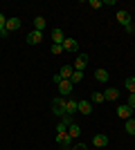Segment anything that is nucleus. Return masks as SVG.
Returning <instances> with one entry per match:
<instances>
[{"mask_svg":"<svg viewBox=\"0 0 135 150\" xmlns=\"http://www.w3.org/2000/svg\"><path fill=\"white\" fill-rule=\"evenodd\" d=\"M52 112L56 114V117L68 114V112H65V99H63V96H54V99H52Z\"/></svg>","mask_w":135,"mask_h":150,"instance_id":"nucleus-1","label":"nucleus"},{"mask_svg":"<svg viewBox=\"0 0 135 150\" xmlns=\"http://www.w3.org/2000/svg\"><path fill=\"white\" fill-rule=\"evenodd\" d=\"M56 144L61 146V148L70 150V146H72V137L68 134V132H61V134H56Z\"/></svg>","mask_w":135,"mask_h":150,"instance_id":"nucleus-2","label":"nucleus"},{"mask_svg":"<svg viewBox=\"0 0 135 150\" xmlns=\"http://www.w3.org/2000/svg\"><path fill=\"white\" fill-rule=\"evenodd\" d=\"M56 88H59V94H61V96H70V94H72V88H74V85H72L70 81H61Z\"/></svg>","mask_w":135,"mask_h":150,"instance_id":"nucleus-3","label":"nucleus"},{"mask_svg":"<svg viewBox=\"0 0 135 150\" xmlns=\"http://www.w3.org/2000/svg\"><path fill=\"white\" fill-rule=\"evenodd\" d=\"M131 114H133V108H129V105H126V103L117 108V117H119V119L129 121V119H131Z\"/></svg>","mask_w":135,"mask_h":150,"instance_id":"nucleus-4","label":"nucleus"},{"mask_svg":"<svg viewBox=\"0 0 135 150\" xmlns=\"http://www.w3.org/2000/svg\"><path fill=\"white\" fill-rule=\"evenodd\" d=\"M41 40H43V31H36V29H32L29 34H27V43H29V45H39Z\"/></svg>","mask_w":135,"mask_h":150,"instance_id":"nucleus-5","label":"nucleus"},{"mask_svg":"<svg viewBox=\"0 0 135 150\" xmlns=\"http://www.w3.org/2000/svg\"><path fill=\"white\" fill-rule=\"evenodd\" d=\"M77 112L79 114H90L92 112V103L90 101H77Z\"/></svg>","mask_w":135,"mask_h":150,"instance_id":"nucleus-6","label":"nucleus"},{"mask_svg":"<svg viewBox=\"0 0 135 150\" xmlns=\"http://www.w3.org/2000/svg\"><path fill=\"white\" fill-rule=\"evenodd\" d=\"M86 65H88V56H86V54H79V56H77V61H74V65H72V67L77 69V72H84V69H86Z\"/></svg>","mask_w":135,"mask_h":150,"instance_id":"nucleus-7","label":"nucleus"},{"mask_svg":"<svg viewBox=\"0 0 135 150\" xmlns=\"http://www.w3.org/2000/svg\"><path fill=\"white\" fill-rule=\"evenodd\" d=\"M72 74H74V67H72V65H63V67L59 69V76H61L63 81H70Z\"/></svg>","mask_w":135,"mask_h":150,"instance_id":"nucleus-8","label":"nucleus"},{"mask_svg":"<svg viewBox=\"0 0 135 150\" xmlns=\"http://www.w3.org/2000/svg\"><path fill=\"white\" fill-rule=\"evenodd\" d=\"M65 40V34H63V29H52V45H61Z\"/></svg>","mask_w":135,"mask_h":150,"instance_id":"nucleus-9","label":"nucleus"},{"mask_svg":"<svg viewBox=\"0 0 135 150\" xmlns=\"http://www.w3.org/2000/svg\"><path fill=\"white\" fill-rule=\"evenodd\" d=\"M20 25H23V20H20L18 16L7 18V31H16V29H20Z\"/></svg>","mask_w":135,"mask_h":150,"instance_id":"nucleus-10","label":"nucleus"},{"mask_svg":"<svg viewBox=\"0 0 135 150\" xmlns=\"http://www.w3.org/2000/svg\"><path fill=\"white\" fill-rule=\"evenodd\" d=\"M61 45H63V50H65V52H77V50H79V43L74 40V38H65Z\"/></svg>","mask_w":135,"mask_h":150,"instance_id":"nucleus-11","label":"nucleus"},{"mask_svg":"<svg viewBox=\"0 0 135 150\" xmlns=\"http://www.w3.org/2000/svg\"><path fill=\"white\" fill-rule=\"evenodd\" d=\"M117 20H119L124 27L129 25V23H133V20H131V13L126 11V9H119V11H117Z\"/></svg>","mask_w":135,"mask_h":150,"instance_id":"nucleus-12","label":"nucleus"},{"mask_svg":"<svg viewBox=\"0 0 135 150\" xmlns=\"http://www.w3.org/2000/svg\"><path fill=\"white\" fill-rule=\"evenodd\" d=\"M92 144H95L97 148H106V146H108V137H106V134H95V137H92Z\"/></svg>","mask_w":135,"mask_h":150,"instance_id":"nucleus-13","label":"nucleus"},{"mask_svg":"<svg viewBox=\"0 0 135 150\" xmlns=\"http://www.w3.org/2000/svg\"><path fill=\"white\" fill-rule=\"evenodd\" d=\"M117 96H119V90L117 88H108L106 92H104V99L106 101H117Z\"/></svg>","mask_w":135,"mask_h":150,"instance_id":"nucleus-14","label":"nucleus"},{"mask_svg":"<svg viewBox=\"0 0 135 150\" xmlns=\"http://www.w3.org/2000/svg\"><path fill=\"white\" fill-rule=\"evenodd\" d=\"M65 112L68 114H77V101L74 99H65Z\"/></svg>","mask_w":135,"mask_h":150,"instance_id":"nucleus-15","label":"nucleus"},{"mask_svg":"<svg viewBox=\"0 0 135 150\" xmlns=\"http://www.w3.org/2000/svg\"><path fill=\"white\" fill-rule=\"evenodd\" d=\"M9 36V31H7V18L5 13H0V38H7Z\"/></svg>","mask_w":135,"mask_h":150,"instance_id":"nucleus-16","label":"nucleus"},{"mask_svg":"<svg viewBox=\"0 0 135 150\" xmlns=\"http://www.w3.org/2000/svg\"><path fill=\"white\" fill-rule=\"evenodd\" d=\"M108 79H110V76H108V72H106V69H101V67H99V69L95 72V81H99V83H106Z\"/></svg>","mask_w":135,"mask_h":150,"instance_id":"nucleus-17","label":"nucleus"},{"mask_svg":"<svg viewBox=\"0 0 135 150\" xmlns=\"http://www.w3.org/2000/svg\"><path fill=\"white\" fill-rule=\"evenodd\" d=\"M68 134H70L72 139H77L79 134H81V128H79V123H72V125H68Z\"/></svg>","mask_w":135,"mask_h":150,"instance_id":"nucleus-18","label":"nucleus"},{"mask_svg":"<svg viewBox=\"0 0 135 150\" xmlns=\"http://www.w3.org/2000/svg\"><path fill=\"white\" fill-rule=\"evenodd\" d=\"M34 29H36V31H43L45 29V18H43V16L34 18Z\"/></svg>","mask_w":135,"mask_h":150,"instance_id":"nucleus-19","label":"nucleus"},{"mask_svg":"<svg viewBox=\"0 0 135 150\" xmlns=\"http://www.w3.org/2000/svg\"><path fill=\"white\" fill-rule=\"evenodd\" d=\"M90 103H104V92H92L90 94Z\"/></svg>","mask_w":135,"mask_h":150,"instance_id":"nucleus-20","label":"nucleus"},{"mask_svg":"<svg viewBox=\"0 0 135 150\" xmlns=\"http://www.w3.org/2000/svg\"><path fill=\"white\" fill-rule=\"evenodd\" d=\"M124 88L129 90L131 94H135V76H131V79H126V83H124Z\"/></svg>","mask_w":135,"mask_h":150,"instance_id":"nucleus-21","label":"nucleus"},{"mask_svg":"<svg viewBox=\"0 0 135 150\" xmlns=\"http://www.w3.org/2000/svg\"><path fill=\"white\" fill-rule=\"evenodd\" d=\"M124 130L129 132V134H135V119H129L126 125H124Z\"/></svg>","mask_w":135,"mask_h":150,"instance_id":"nucleus-22","label":"nucleus"},{"mask_svg":"<svg viewBox=\"0 0 135 150\" xmlns=\"http://www.w3.org/2000/svg\"><path fill=\"white\" fill-rule=\"evenodd\" d=\"M81 79H84V72H77V69H74V74H72L70 83H72V85H74V83H79V81H81Z\"/></svg>","mask_w":135,"mask_h":150,"instance_id":"nucleus-23","label":"nucleus"},{"mask_svg":"<svg viewBox=\"0 0 135 150\" xmlns=\"http://www.w3.org/2000/svg\"><path fill=\"white\" fill-rule=\"evenodd\" d=\"M61 123H63V125H72V123H74L72 114H63V117H61Z\"/></svg>","mask_w":135,"mask_h":150,"instance_id":"nucleus-24","label":"nucleus"},{"mask_svg":"<svg viewBox=\"0 0 135 150\" xmlns=\"http://www.w3.org/2000/svg\"><path fill=\"white\" fill-rule=\"evenodd\" d=\"M61 132H68V125H63L61 121L56 123V134H61Z\"/></svg>","mask_w":135,"mask_h":150,"instance_id":"nucleus-25","label":"nucleus"},{"mask_svg":"<svg viewBox=\"0 0 135 150\" xmlns=\"http://www.w3.org/2000/svg\"><path fill=\"white\" fill-rule=\"evenodd\" d=\"M63 52V45H52V54H61Z\"/></svg>","mask_w":135,"mask_h":150,"instance_id":"nucleus-26","label":"nucleus"},{"mask_svg":"<svg viewBox=\"0 0 135 150\" xmlns=\"http://www.w3.org/2000/svg\"><path fill=\"white\" fill-rule=\"evenodd\" d=\"M126 105H129V108H135V94H131V96H129V101H126Z\"/></svg>","mask_w":135,"mask_h":150,"instance_id":"nucleus-27","label":"nucleus"},{"mask_svg":"<svg viewBox=\"0 0 135 150\" xmlns=\"http://www.w3.org/2000/svg\"><path fill=\"white\" fill-rule=\"evenodd\" d=\"M88 5H90V7H92V9H99V7H101V2H99V0H90Z\"/></svg>","mask_w":135,"mask_h":150,"instance_id":"nucleus-28","label":"nucleus"},{"mask_svg":"<svg viewBox=\"0 0 135 150\" xmlns=\"http://www.w3.org/2000/svg\"><path fill=\"white\" fill-rule=\"evenodd\" d=\"M126 31H129V34H133V31H135V25H133V23H129V25H126Z\"/></svg>","mask_w":135,"mask_h":150,"instance_id":"nucleus-29","label":"nucleus"},{"mask_svg":"<svg viewBox=\"0 0 135 150\" xmlns=\"http://www.w3.org/2000/svg\"><path fill=\"white\" fill-rule=\"evenodd\" d=\"M52 81H54V83H56V85H59V83L63 81V79H61V76H59V74H54V76H52Z\"/></svg>","mask_w":135,"mask_h":150,"instance_id":"nucleus-30","label":"nucleus"},{"mask_svg":"<svg viewBox=\"0 0 135 150\" xmlns=\"http://www.w3.org/2000/svg\"><path fill=\"white\" fill-rule=\"evenodd\" d=\"M70 150H88V148H86L84 144H79V146H74V148H70Z\"/></svg>","mask_w":135,"mask_h":150,"instance_id":"nucleus-31","label":"nucleus"}]
</instances>
